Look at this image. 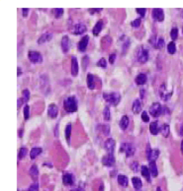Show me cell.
I'll return each instance as SVG.
<instances>
[{"label":"cell","mask_w":183,"mask_h":191,"mask_svg":"<svg viewBox=\"0 0 183 191\" xmlns=\"http://www.w3.org/2000/svg\"><path fill=\"white\" fill-rule=\"evenodd\" d=\"M64 108L67 112L72 113L77 110V102L74 96H68L64 102Z\"/></svg>","instance_id":"1"},{"label":"cell","mask_w":183,"mask_h":191,"mask_svg":"<svg viewBox=\"0 0 183 191\" xmlns=\"http://www.w3.org/2000/svg\"><path fill=\"white\" fill-rule=\"evenodd\" d=\"M103 98H104V100H106L109 104H112V106H117L120 102V100H121L120 94L116 93V92H113V93H104L103 94Z\"/></svg>","instance_id":"2"},{"label":"cell","mask_w":183,"mask_h":191,"mask_svg":"<svg viewBox=\"0 0 183 191\" xmlns=\"http://www.w3.org/2000/svg\"><path fill=\"white\" fill-rule=\"evenodd\" d=\"M159 156V150L158 149H151L150 144L147 146V158L148 161H155Z\"/></svg>","instance_id":"3"},{"label":"cell","mask_w":183,"mask_h":191,"mask_svg":"<svg viewBox=\"0 0 183 191\" xmlns=\"http://www.w3.org/2000/svg\"><path fill=\"white\" fill-rule=\"evenodd\" d=\"M28 58L32 63H42L43 61V56L38 51H29Z\"/></svg>","instance_id":"4"},{"label":"cell","mask_w":183,"mask_h":191,"mask_svg":"<svg viewBox=\"0 0 183 191\" xmlns=\"http://www.w3.org/2000/svg\"><path fill=\"white\" fill-rule=\"evenodd\" d=\"M121 151L122 152H125L127 157H132L135 154L136 148H135V146H133V145L130 143H123L121 145Z\"/></svg>","instance_id":"5"},{"label":"cell","mask_w":183,"mask_h":191,"mask_svg":"<svg viewBox=\"0 0 183 191\" xmlns=\"http://www.w3.org/2000/svg\"><path fill=\"white\" fill-rule=\"evenodd\" d=\"M149 59V51L145 47H142L138 53V61L140 63H146Z\"/></svg>","instance_id":"6"},{"label":"cell","mask_w":183,"mask_h":191,"mask_svg":"<svg viewBox=\"0 0 183 191\" xmlns=\"http://www.w3.org/2000/svg\"><path fill=\"white\" fill-rule=\"evenodd\" d=\"M150 113L153 117H158L161 114V106L159 102H153L150 108Z\"/></svg>","instance_id":"7"},{"label":"cell","mask_w":183,"mask_h":191,"mask_svg":"<svg viewBox=\"0 0 183 191\" xmlns=\"http://www.w3.org/2000/svg\"><path fill=\"white\" fill-rule=\"evenodd\" d=\"M104 147L106 149V151L109 153V154H113L115 150V147H116V143H115V140L112 139V138H109L105 141Z\"/></svg>","instance_id":"8"},{"label":"cell","mask_w":183,"mask_h":191,"mask_svg":"<svg viewBox=\"0 0 183 191\" xmlns=\"http://www.w3.org/2000/svg\"><path fill=\"white\" fill-rule=\"evenodd\" d=\"M152 17L154 20L158 21V22H162L164 20V12L160 8H155L152 10Z\"/></svg>","instance_id":"9"},{"label":"cell","mask_w":183,"mask_h":191,"mask_svg":"<svg viewBox=\"0 0 183 191\" xmlns=\"http://www.w3.org/2000/svg\"><path fill=\"white\" fill-rule=\"evenodd\" d=\"M102 163L104 165H106V167H112V165H114L115 158L113 156V154H109L108 153L107 155H105L102 159Z\"/></svg>","instance_id":"10"},{"label":"cell","mask_w":183,"mask_h":191,"mask_svg":"<svg viewBox=\"0 0 183 191\" xmlns=\"http://www.w3.org/2000/svg\"><path fill=\"white\" fill-rule=\"evenodd\" d=\"M62 182L66 186L72 185L74 183V177H73L72 173H64L62 175Z\"/></svg>","instance_id":"11"},{"label":"cell","mask_w":183,"mask_h":191,"mask_svg":"<svg viewBox=\"0 0 183 191\" xmlns=\"http://www.w3.org/2000/svg\"><path fill=\"white\" fill-rule=\"evenodd\" d=\"M88 43H89V37H88V35H84V37H81V39L78 43V45H77L79 51H81V52L85 51L86 47H87V45H88Z\"/></svg>","instance_id":"12"},{"label":"cell","mask_w":183,"mask_h":191,"mask_svg":"<svg viewBox=\"0 0 183 191\" xmlns=\"http://www.w3.org/2000/svg\"><path fill=\"white\" fill-rule=\"evenodd\" d=\"M58 106H56L54 104H50L49 106V108H48V114H49V116L50 118L54 119L58 116Z\"/></svg>","instance_id":"13"},{"label":"cell","mask_w":183,"mask_h":191,"mask_svg":"<svg viewBox=\"0 0 183 191\" xmlns=\"http://www.w3.org/2000/svg\"><path fill=\"white\" fill-rule=\"evenodd\" d=\"M78 74V62L75 57L71 58V75L72 76H77Z\"/></svg>","instance_id":"14"},{"label":"cell","mask_w":183,"mask_h":191,"mask_svg":"<svg viewBox=\"0 0 183 191\" xmlns=\"http://www.w3.org/2000/svg\"><path fill=\"white\" fill-rule=\"evenodd\" d=\"M60 45H62V49L64 53H66L68 51L69 48V39L67 35H64L62 39V41H60Z\"/></svg>","instance_id":"15"},{"label":"cell","mask_w":183,"mask_h":191,"mask_svg":"<svg viewBox=\"0 0 183 191\" xmlns=\"http://www.w3.org/2000/svg\"><path fill=\"white\" fill-rule=\"evenodd\" d=\"M135 81H136L137 85H140V86L145 85V84L147 83V81H148V77H147V75L144 74V73H141V74H139L138 76L136 77Z\"/></svg>","instance_id":"16"},{"label":"cell","mask_w":183,"mask_h":191,"mask_svg":"<svg viewBox=\"0 0 183 191\" xmlns=\"http://www.w3.org/2000/svg\"><path fill=\"white\" fill-rule=\"evenodd\" d=\"M29 173L31 175V178L34 180V181H37L38 177H39V171H38V167L36 165H33L32 167H30V171H29Z\"/></svg>","instance_id":"17"},{"label":"cell","mask_w":183,"mask_h":191,"mask_svg":"<svg viewBox=\"0 0 183 191\" xmlns=\"http://www.w3.org/2000/svg\"><path fill=\"white\" fill-rule=\"evenodd\" d=\"M52 35L50 33H45L39 37L38 43H39V45H42V43H48V41H50V39H52Z\"/></svg>","instance_id":"18"},{"label":"cell","mask_w":183,"mask_h":191,"mask_svg":"<svg viewBox=\"0 0 183 191\" xmlns=\"http://www.w3.org/2000/svg\"><path fill=\"white\" fill-rule=\"evenodd\" d=\"M87 28L84 24H76L74 26V30H73V33L75 35H81V33H85Z\"/></svg>","instance_id":"19"},{"label":"cell","mask_w":183,"mask_h":191,"mask_svg":"<svg viewBox=\"0 0 183 191\" xmlns=\"http://www.w3.org/2000/svg\"><path fill=\"white\" fill-rule=\"evenodd\" d=\"M141 171H142V175L146 178L148 181H151V171H150V167H148L147 165H142L141 167Z\"/></svg>","instance_id":"20"},{"label":"cell","mask_w":183,"mask_h":191,"mask_svg":"<svg viewBox=\"0 0 183 191\" xmlns=\"http://www.w3.org/2000/svg\"><path fill=\"white\" fill-rule=\"evenodd\" d=\"M129 123H130V120H129L128 115H123L121 120H120V127H121V129L126 130L128 128V126H129Z\"/></svg>","instance_id":"21"},{"label":"cell","mask_w":183,"mask_h":191,"mask_svg":"<svg viewBox=\"0 0 183 191\" xmlns=\"http://www.w3.org/2000/svg\"><path fill=\"white\" fill-rule=\"evenodd\" d=\"M150 131L152 135H157L160 132V127H159L157 122H151L150 124Z\"/></svg>","instance_id":"22"},{"label":"cell","mask_w":183,"mask_h":191,"mask_svg":"<svg viewBox=\"0 0 183 191\" xmlns=\"http://www.w3.org/2000/svg\"><path fill=\"white\" fill-rule=\"evenodd\" d=\"M103 29V21H98L97 23L95 24V26L93 27V30H92V33H93L94 35H96L97 37L98 35H99V33L102 31Z\"/></svg>","instance_id":"23"},{"label":"cell","mask_w":183,"mask_h":191,"mask_svg":"<svg viewBox=\"0 0 183 191\" xmlns=\"http://www.w3.org/2000/svg\"><path fill=\"white\" fill-rule=\"evenodd\" d=\"M149 167H150L151 176H153V177H156L157 175H158V171H157V167H156V163H155V161H150V165H149Z\"/></svg>","instance_id":"24"},{"label":"cell","mask_w":183,"mask_h":191,"mask_svg":"<svg viewBox=\"0 0 183 191\" xmlns=\"http://www.w3.org/2000/svg\"><path fill=\"white\" fill-rule=\"evenodd\" d=\"M132 110H133L134 113L138 114L139 112L142 110V104H141L140 100H135L133 102V106H132Z\"/></svg>","instance_id":"25"},{"label":"cell","mask_w":183,"mask_h":191,"mask_svg":"<svg viewBox=\"0 0 183 191\" xmlns=\"http://www.w3.org/2000/svg\"><path fill=\"white\" fill-rule=\"evenodd\" d=\"M87 86L90 90H94L96 87L95 85V79H94V76L92 74H88L87 75Z\"/></svg>","instance_id":"26"},{"label":"cell","mask_w":183,"mask_h":191,"mask_svg":"<svg viewBox=\"0 0 183 191\" xmlns=\"http://www.w3.org/2000/svg\"><path fill=\"white\" fill-rule=\"evenodd\" d=\"M128 182H129V180H128V177L126 175H118V183H119L121 186H123V187L128 186Z\"/></svg>","instance_id":"27"},{"label":"cell","mask_w":183,"mask_h":191,"mask_svg":"<svg viewBox=\"0 0 183 191\" xmlns=\"http://www.w3.org/2000/svg\"><path fill=\"white\" fill-rule=\"evenodd\" d=\"M43 152V150H42V148H38V147H35V148H33L32 150L30 151V158L34 159L35 158H37L38 156H39L41 153Z\"/></svg>","instance_id":"28"},{"label":"cell","mask_w":183,"mask_h":191,"mask_svg":"<svg viewBox=\"0 0 183 191\" xmlns=\"http://www.w3.org/2000/svg\"><path fill=\"white\" fill-rule=\"evenodd\" d=\"M132 183H133V186L136 188L137 190L141 189L142 186H143V182H142V180H141V178L136 177V176L132 178Z\"/></svg>","instance_id":"29"},{"label":"cell","mask_w":183,"mask_h":191,"mask_svg":"<svg viewBox=\"0 0 183 191\" xmlns=\"http://www.w3.org/2000/svg\"><path fill=\"white\" fill-rule=\"evenodd\" d=\"M169 131H170V128H169V125L168 124H163L162 126L160 127V133L163 137H165V138L168 137Z\"/></svg>","instance_id":"30"},{"label":"cell","mask_w":183,"mask_h":191,"mask_svg":"<svg viewBox=\"0 0 183 191\" xmlns=\"http://www.w3.org/2000/svg\"><path fill=\"white\" fill-rule=\"evenodd\" d=\"M98 130H100L101 132H102L104 135H109V133H110V127L108 126V125L106 124H101L98 126Z\"/></svg>","instance_id":"31"},{"label":"cell","mask_w":183,"mask_h":191,"mask_svg":"<svg viewBox=\"0 0 183 191\" xmlns=\"http://www.w3.org/2000/svg\"><path fill=\"white\" fill-rule=\"evenodd\" d=\"M70 135H71V124L69 123L66 127V139L67 144L70 143Z\"/></svg>","instance_id":"32"},{"label":"cell","mask_w":183,"mask_h":191,"mask_svg":"<svg viewBox=\"0 0 183 191\" xmlns=\"http://www.w3.org/2000/svg\"><path fill=\"white\" fill-rule=\"evenodd\" d=\"M167 51L169 54H174L176 52V45H175V43H174V41H171V43H168Z\"/></svg>","instance_id":"33"},{"label":"cell","mask_w":183,"mask_h":191,"mask_svg":"<svg viewBox=\"0 0 183 191\" xmlns=\"http://www.w3.org/2000/svg\"><path fill=\"white\" fill-rule=\"evenodd\" d=\"M27 154H28V149L27 148H21L20 150H19V153H18V159L20 161V159H24L25 157H26Z\"/></svg>","instance_id":"34"},{"label":"cell","mask_w":183,"mask_h":191,"mask_svg":"<svg viewBox=\"0 0 183 191\" xmlns=\"http://www.w3.org/2000/svg\"><path fill=\"white\" fill-rule=\"evenodd\" d=\"M22 95H23L22 98H23V100H25V102H27L29 100H30V91H29V90H27V89L23 90Z\"/></svg>","instance_id":"35"},{"label":"cell","mask_w":183,"mask_h":191,"mask_svg":"<svg viewBox=\"0 0 183 191\" xmlns=\"http://www.w3.org/2000/svg\"><path fill=\"white\" fill-rule=\"evenodd\" d=\"M103 115H104V119L106 121L110 120V110H109V106H106V108H104Z\"/></svg>","instance_id":"36"},{"label":"cell","mask_w":183,"mask_h":191,"mask_svg":"<svg viewBox=\"0 0 183 191\" xmlns=\"http://www.w3.org/2000/svg\"><path fill=\"white\" fill-rule=\"evenodd\" d=\"M170 37H171L172 41H175L176 39H177L178 37V30L177 28H173L171 30V32H170Z\"/></svg>","instance_id":"37"},{"label":"cell","mask_w":183,"mask_h":191,"mask_svg":"<svg viewBox=\"0 0 183 191\" xmlns=\"http://www.w3.org/2000/svg\"><path fill=\"white\" fill-rule=\"evenodd\" d=\"M141 23H142V19L138 18V19L134 20L133 22L131 23V26L133 27V28H139V27L141 26Z\"/></svg>","instance_id":"38"},{"label":"cell","mask_w":183,"mask_h":191,"mask_svg":"<svg viewBox=\"0 0 183 191\" xmlns=\"http://www.w3.org/2000/svg\"><path fill=\"white\" fill-rule=\"evenodd\" d=\"M29 116H30V108H29L28 104H26L24 108V118L27 120L29 118Z\"/></svg>","instance_id":"39"},{"label":"cell","mask_w":183,"mask_h":191,"mask_svg":"<svg viewBox=\"0 0 183 191\" xmlns=\"http://www.w3.org/2000/svg\"><path fill=\"white\" fill-rule=\"evenodd\" d=\"M88 64H89V57L86 55L82 58V67H83L84 70L88 67Z\"/></svg>","instance_id":"40"},{"label":"cell","mask_w":183,"mask_h":191,"mask_svg":"<svg viewBox=\"0 0 183 191\" xmlns=\"http://www.w3.org/2000/svg\"><path fill=\"white\" fill-rule=\"evenodd\" d=\"M54 14L56 19H58L64 14V9H54Z\"/></svg>","instance_id":"41"},{"label":"cell","mask_w":183,"mask_h":191,"mask_svg":"<svg viewBox=\"0 0 183 191\" xmlns=\"http://www.w3.org/2000/svg\"><path fill=\"white\" fill-rule=\"evenodd\" d=\"M164 47V41H163L162 37H159L158 41H157V43H156V48H159V49H161V48Z\"/></svg>","instance_id":"42"},{"label":"cell","mask_w":183,"mask_h":191,"mask_svg":"<svg viewBox=\"0 0 183 191\" xmlns=\"http://www.w3.org/2000/svg\"><path fill=\"white\" fill-rule=\"evenodd\" d=\"M97 66L98 67H102V68H106V66H107L106 60H105L104 58H101L99 61L97 62Z\"/></svg>","instance_id":"43"},{"label":"cell","mask_w":183,"mask_h":191,"mask_svg":"<svg viewBox=\"0 0 183 191\" xmlns=\"http://www.w3.org/2000/svg\"><path fill=\"white\" fill-rule=\"evenodd\" d=\"M136 10H137V13L140 14L142 18H144L145 15H146V11H147V10L145 9V8H137Z\"/></svg>","instance_id":"44"},{"label":"cell","mask_w":183,"mask_h":191,"mask_svg":"<svg viewBox=\"0 0 183 191\" xmlns=\"http://www.w3.org/2000/svg\"><path fill=\"white\" fill-rule=\"evenodd\" d=\"M142 119L144 122H149L150 121V117L148 115V112H142Z\"/></svg>","instance_id":"45"},{"label":"cell","mask_w":183,"mask_h":191,"mask_svg":"<svg viewBox=\"0 0 183 191\" xmlns=\"http://www.w3.org/2000/svg\"><path fill=\"white\" fill-rule=\"evenodd\" d=\"M28 191H39V184L34 183L28 188Z\"/></svg>","instance_id":"46"},{"label":"cell","mask_w":183,"mask_h":191,"mask_svg":"<svg viewBox=\"0 0 183 191\" xmlns=\"http://www.w3.org/2000/svg\"><path fill=\"white\" fill-rule=\"evenodd\" d=\"M115 59H116V54L114 53L110 54V56H109V63L113 64L115 62Z\"/></svg>","instance_id":"47"},{"label":"cell","mask_w":183,"mask_h":191,"mask_svg":"<svg viewBox=\"0 0 183 191\" xmlns=\"http://www.w3.org/2000/svg\"><path fill=\"white\" fill-rule=\"evenodd\" d=\"M129 45H130V41H129V39H127V41H126L125 43H124V45H123V53H124V52L127 51Z\"/></svg>","instance_id":"48"},{"label":"cell","mask_w":183,"mask_h":191,"mask_svg":"<svg viewBox=\"0 0 183 191\" xmlns=\"http://www.w3.org/2000/svg\"><path fill=\"white\" fill-rule=\"evenodd\" d=\"M138 167H139V165L137 161H134V163L131 165V169H133L134 171H138Z\"/></svg>","instance_id":"49"},{"label":"cell","mask_w":183,"mask_h":191,"mask_svg":"<svg viewBox=\"0 0 183 191\" xmlns=\"http://www.w3.org/2000/svg\"><path fill=\"white\" fill-rule=\"evenodd\" d=\"M28 11H29V9H27V8H23V9H22L23 17H24V18H26L27 15H28Z\"/></svg>","instance_id":"50"},{"label":"cell","mask_w":183,"mask_h":191,"mask_svg":"<svg viewBox=\"0 0 183 191\" xmlns=\"http://www.w3.org/2000/svg\"><path fill=\"white\" fill-rule=\"evenodd\" d=\"M102 9H89V13L90 14H94V13H97V12H101Z\"/></svg>","instance_id":"51"},{"label":"cell","mask_w":183,"mask_h":191,"mask_svg":"<svg viewBox=\"0 0 183 191\" xmlns=\"http://www.w3.org/2000/svg\"><path fill=\"white\" fill-rule=\"evenodd\" d=\"M23 102H25V100H23V98H19V100H18V110L21 108V104H23Z\"/></svg>","instance_id":"52"},{"label":"cell","mask_w":183,"mask_h":191,"mask_svg":"<svg viewBox=\"0 0 183 191\" xmlns=\"http://www.w3.org/2000/svg\"><path fill=\"white\" fill-rule=\"evenodd\" d=\"M144 95H145V90H142V91L140 92V96H141V98H144Z\"/></svg>","instance_id":"53"},{"label":"cell","mask_w":183,"mask_h":191,"mask_svg":"<svg viewBox=\"0 0 183 191\" xmlns=\"http://www.w3.org/2000/svg\"><path fill=\"white\" fill-rule=\"evenodd\" d=\"M180 135H183V123L181 124V126H180V131H179Z\"/></svg>","instance_id":"54"},{"label":"cell","mask_w":183,"mask_h":191,"mask_svg":"<svg viewBox=\"0 0 183 191\" xmlns=\"http://www.w3.org/2000/svg\"><path fill=\"white\" fill-rule=\"evenodd\" d=\"M21 74H22V72H21V68L20 67H18V74L17 75H18V76H21Z\"/></svg>","instance_id":"55"},{"label":"cell","mask_w":183,"mask_h":191,"mask_svg":"<svg viewBox=\"0 0 183 191\" xmlns=\"http://www.w3.org/2000/svg\"><path fill=\"white\" fill-rule=\"evenodd\" d=\"M22 134H23V131H21V130H20V131H19V137H20V138L22 137Z\"/></svg>","instance_id":"56"},{"label":"cell","mask_w":183,"mask_h":191,"mask_svg":"<svg viewBox=\"0 0 183 191\" xmlns=\"http://www.w3.org/2000/svg\"><path fill=\"white\" fill-rule=\"evenodd\" d=\"M181 152H182V154H183V140H182V142H181Z\"/></svg>","instance_id":"57"},{"label":"cell","mask_w":183,"mask_h":191,"mask_svg":"<svg viewBox=\"0 0 183 191\" xmlns=\"http://www.w3.org/2000/svg\"><path fill=\"white\" fill-rule=\"evenodd\" d=\"M155 191H161V188H160V187H157V188H156V190H155Z\"/></svg>","instance_id":"58"},{"label":"cell","mask_w":183,"mask_h":191,"mask_svg":"<svg viewBox=\"0 0 183 191\" xmlns=\"http://www.w3.org/2000/svg\"><path fill=\"white\" fill-rule=\"evenodd\" d=\"M71 191H79V190H78V189H72Z\"/></svg>","instance_id":"59"},{"label":"cell","mask_w":183,"mask_h":191,"mask_svg":"<svg viewBox=\"0 0 183 191\" xmlns=\"http://www.w3.org/2000/svg\"><path fill=\"white\" fill-rule=\"evenodd\" d=\"M182 33H183V29H182Z\"/></svg>","instance_id":"60"},{"label":"cell","mask_w":183,"mask_h":191,"mask_svg":"<svg viewBox=\"0 0 183 191\" xmlns=\"http://www.w3.org/2000/svg\"><path fill=\"white\" fill-rule=\"evenodd\" d=\"M138 191H139V190H138Z\"/></svg>","instance_id":"61"}]
</instances>
